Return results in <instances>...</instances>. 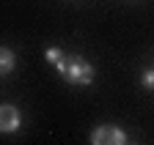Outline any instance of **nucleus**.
<instances>
[{"label":"nucleus","mask_w":154,"mask_h":145,"mask_svg":"<svg viewBox=\"0 0 154 145\" xmlns=\"http://www.w3.org/2000/svg\"><path fill=\"white\" fill-rule=\"evenodd\" d=\"M143 85L146 88H154V71H146V74H143Z\"/></svg>","instance_id":"obj_5"},{"label":"nucleus","mask_w":154,"mask_h":145,"mask_svg":"<svg viewBox=\"0 0 154 145\" xmlns=\"http://www.w3.org/2000/svg\"><path fill=\"white\" fill-rule=\"evenodd\" d=\"M0 129H3L6 134L19 129V112H17L14 104H3L0 107Z\"/></svg>","instance_id":"obj_3"},{"label":"nucleus","mask_w":154,"mask_h":145,"mask_svg":"<svg viewBox=\"0 0 154 145\" xmlns=\"http://www.w3.org/2000/svg\"><path fill=\"white\" fill-rule=\"evenodd\" d=\"M47 60L55 63L58 74L72 85H91L94 82V66L80 55H66L63 49H47Z\"/></svg>","instance_id":"obj_1"},{"label":"nucleus","mask_w":154,"mask_h":145,"mask_svg":"<svg viewBox=\"0 0 154 145\" xmlns=\"http://www.w3.org/2000/svg\"><path fill=\"white\" fill-rule=\"evenodd\" d=\"M11 68H14V52L11 49H0V71L8 74Z\"/></svg>","instance_id":"obj_4"},{"label":"nucleus","mask_w":154,"mask_h":145,"mask_svg":"<svg viewBox=\"0 0 154 145\" xmlns=\"http://www.w3.org/2000/svg\"><path fill=\"white\" fill-rule=\"evenodd\" d=\"M91 145H127V134L119 129V126H96L91 134Z\"/></svg>","instance_id":"obj_2"}]
</instances>
